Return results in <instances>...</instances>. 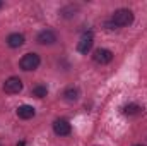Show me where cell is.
<instances>
[{"mask_svg":"<svg viewBox=\"0 0 147 146\" xmlns=\"http://www.w3.org/2000/svg\"><path fill=\"white\" fill-rule=\"evenodd\" d=\"M110 21L116 26V29H118V28L130 26V24L134 23V12H132L130 9H118V10L113 12V16H111Z\"/></svg>","mask_w":147,"mask_h":146,"instance_id":"1","label":"cell"},{"mask_svg":"<svg viewBox=\"0 0 147 146\" xmlns=\"http://www.w3.org/2000/svg\"><path fill=\"white\" fill-rule=\"evenodd\" d=\"M39 64H41V59H39V55L34 53V52H29V53L22 55V59L19 60V67L22 71H26V72L36 71L38 67H39Z\"/></svg>","mask_w":147,"mask_h":146,"instance_id":"2","label":"cell"},{"mask_svg":"<svg viewBox=\"0 0 147 146\" xmlns=\"http://www.w3.org/2000/svg\"><path fill=\"white\" fill-rule=\"evenodd\" d=\"M22 81L17 77V76H10L9 79H5V83H3V91L7 93V95H19L21 91H22Z\"/></svg>","mask_w":147,"mask_h":146,"instance_id":"3","label":"cell"},{"mask_svg":"<svg viewBox=\"0 0 147 146\" xmlns=\"http://www.w3.org/2000/svg\"><path fill=\"white\" fill-rule=\"evenodd\" d=\"M92 45H94V36H92V33H84L82 38L79 40V43H77V52L82 53V55H87V53L91 52Z\"/></svg>","mask_w":147,"mask_h":146,"instance_id":"4","label":"cell"},{"mask_svg":"<svg viewBox=\"0 0 147 146\" xmlns=\"http://www.w3.org/2000/svg\"><path fill=\"white\" fill-rule=\"evenodd\" d=\"M92 60L99 65H106L113 60V52L108 48H98L94 53H92Z\"/></svg>","mask_w":147,"mask_h":146,"instance_id":"5","label":"cell"},{"mask_svg":"<svg viewBox=\"0 0 147 146\" xmlns=\"http://www.w3.org/2000/svg\"><path fill=\"white\" fill-rule=\"evenodd\" d=\"M53 132L57 136H69L72 132V126L67 119H57L53 122Z\"/></svg>","mask_w":147,"mask_h":146,"instance_id":"6","label":"cell"},{"mask_svg":"<svg viewBox=\"0 0 147 146\" xmlns=\"http://www.w3.org/2000/svg\"><path fill=\"white\" fill-rule=\"evenodd\" d=\"M36 41L39 45H53V43L57 41V35H55V31H51V29H43V31H39Z\"/></svg>","mask_w":147,"mask_h":146,"instance_id":"7","label":"cell"},{"mask_svg":"<svg viewBox=\"0 0 147 146\" xmlns=\"http://www.w3.org/2000/svg\"><path fill=\"white\" fill-rule=\"evenodd\" d=\"M34 115H36V110H34V107H31V105H21L17 108V117L22 119V120H29Z\"/></svg>","mask_w":147,"mask_h":146,"instance_id":"8","label":"cell"},{"mask_svg":"<svg viewBox=\"0 0 147 146\" xmlns=\"http://www.w3.org/2000/svg\"><path fill=\"white\" fill-rule=\"evenodd\" d=\"M24 41H26V38H24V35H21V33H12V35L7 36V45L10 48H19V46L24 45Z\"/></svg>","mask_w":147,"mask_h":146,"instance_id":"9","label":"cell"},{"mask_svg":"<svg viewBox=\"0 0 147 146\" xmlns=\"http://www.w3.org/2000/svg\"><path fill=\"white\" fill-rule=\"evenodd\" d=\"M79 96H80V91H79V88H67L65 91H63V100L65 102H77L79 100Z\"/></svg>","mask_w":147,"mask_h":146,"instance_id":"10","label":"cell"},{"mask_svg":"<svg viewBox=\"0 0 147 146\" xmlns=\"http://www.w3.org/2000/svg\"><path fill=\"white\" fill-rule=\"evenodd\" d=\"M142 110H144V108H142L140 105H137V103H128V105H125V107L121 108V112H123L125 115H130V117H132V115L140 113Z\"/></svg>","mask_w":147,"mask_h":146,"instance_id":"11","label":"cell"},{"mask_svg":"<svg viewBox=\"0 0 147 146\" xmlns=\"http://www.w3.org/2000/svg\"><path fill=\"white\" fill-rule=\"evenodd\" d=\"M48 95V88L45 86V84H38L33 88V96H36V98H45Z\"/></svg>","mask_w":147,"mask_h":146,"instance_id":"12","label":"cell"},{"mask_svg":"<svg viewBox=\"0 0 147 146\" xmlns=\"http://www.w3.org/2000/svg\"><path fill=\"white\" fill-rule=\"evenodd\" d=\"M16 146H26V141H19Z\"/></svg>","mask_w":147,"mask_h":146,"instance_id":"13","label":"cell"},{"mask_svg":"<svg viewBox=\"0 0 147 146\" xmlns=\"http://www.w3.org/2000/svg\"><path fill=\"white\" fill-rule=\"evenodd\" d=\"M134 146H144V145H134Z\"/></svg>","mask_w":147,"mask_h":146,"instance_id":"14","label":"cell"},{"mask_svg":"<svg viewBox=\"0 0 147 146\" xmlns=\"http://www.w3.org/2000/svg\"><path fill=\"white\" fill-rule=\"evenodd\" d=\"M2 5H3V3H2V2H0V7H2Z\"/></svg>","mask_w":147,"mask_h":146,"instance_id":"15","label":"cell"}]
</instances>
